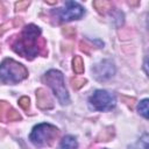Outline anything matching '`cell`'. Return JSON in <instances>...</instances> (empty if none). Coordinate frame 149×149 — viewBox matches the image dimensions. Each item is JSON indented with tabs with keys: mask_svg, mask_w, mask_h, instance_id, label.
<instances>
[{
	"mask_svg": "<svg viewBox=\"0 0 149 149\" xmlns=\"http://www.w3.org/2000/svg\"><path fill=\"white\" fill-rule=\"evenodd\" d=\"M8 42L16 54L29 61L38 55L47 56L48 54L45 40L41 36L40 27L35 24H28L19 35L13 36Z\"/></svg>",
	"mask_w": 149,
	"mask_h": 149,
	"instance_id": "6da1fadb",
	"label": "cell"
},
{
	"mask_svg": "<svg viewBox=\"0 0 149 149\" xmlns=\"http://www.w3.org/2000/svg\"><path fill=\"white\" fill-rule=\"evenodd\" d=\"M28 77V70L21 63L6 58L0 64V80L3 84H16Z\"/></svg>",
	"mask_w": 149,
	"mask_h": 149,
	"instance_id": "7a4b0ae2",
	"label": "cell"
},
{
	"mask_svg": "<svg viewBox=\"0 0 149 149\" xmlns=\"http://www.w3.org/2000/svg\"><path fill=\"white\" fill-rule=\"evenodd\" d=\"M42 81L45 83L55 93L57 99L62 105H68L70 102V97L68 90L64 85L63 73L58 70H49L42 77Z\"/></svg>",
	"mask_w": 149,
	"mask_h": 149,
	"instance_id": "3957f363",
	"label": "cell"
},
{
	"mask_svg": "<svg viewBox=\"0 0 149 149\" xmlns=\"http://www.w3.org/2000/svg\"><path fill=\"white\" fill-rule=\"evenodd\" d=\"M58 135H59V130L57 127L50 123H40L33 128L29 139L35 146L42 147V146L54 144Z\"/></svg>",
	"mask_w": 149,
	"mask_h": 149,
	"instance_id": "277c9868",
	"label": "cell"
},
{
	"mask_svg": "<svg viewBox=\"0 0 149 149\" xmlns=\"http://www.w3.org/2000/svg\"><path fill=\"white\" fill-rule=\"evenodd\" d=\"M83 14H84V8L74 1H66L64 7L55 10V15L57 16L59 22H68V21L77 20L81 17Z\"/></svg>",
	"mask_w": 149,
	"mask_h": 149,
	"instance_id": "5b68a950",
	"label": "cell"
},
{
	"mask_svg": "<svg viewBox=\"0 0 149 149\" xmlns=\"http://www.w3.org/2000/svg\"><path fill=\"white\" fill-rule=\"evenodd\" d=\"M92 107L97 111H109L115 106V97L105 90H97L90 98Z\"/></svg>",
	"mask_w": 149,
	"mask_h": 149,
	"instance_id": "8992f818",
	"label": "cell"
},
{
	"mask_svg": "<svg viewBox=\"0 0 149 149\" xmlns=\"http://www.w3.org/2000/svg\"><path fill=\"white\" fill-rule=\"evenodd\" d=\"M93 74L97 80L99 81H104V80H107L109 78H112L115 73V66H114V63L109 59H104L99 63H97L93 69Z\"/></svg>",
	"mask_w": 149,
	"mask_h": 149,
	"instance_id": "52a82bcc",
	"label": "cell"
},
{
	"mask_svg": "<svg viewBox=\"0 0 149 149\" xmlns=\"http://www.w3.org/2000/svg\"><path fill=\"white\" fill-rule=\"evenodd\" d=\"M36 105L41 109H50L54 107V101L44 88L36 90Z\"/></svg>",
	"mask_w": 149,
	"mask_h": 149,
	"instance_id": "ba28073f",
	"label": "cell"
},
{
	"mask_svg": "<svg viewBox=\"0 0 149 149\" xmlns=\"http://www.w3.org/2000/svg\"><path fill=\"white\" fill-rule=\"evenodd\" d=\"M77 148H78V142L76 137L72 135H66L65 137H63L57 149H77Z\"/></svg>",
	"mask_w": 149,
	"mask_h": 149,
	"instance_id": "9c48e42d",
	"label": "cell"
},
{
	"mask_svg": "<svg viewBox=\"0 0 149 149\" xmlns=\"http://www.w3.org/2000/svg\"><path fill=\"white\" fill-rule=\"evenodd\" d=\"M22 23H23V21H22L21 17H14V19H12L10 21H7L6 23H2V24L0 26V36L3 35V33H5L6 30H8V29H10V28H16V27L21 26Z\"/></svg>",
	"mask_w": 149,
	"mask_h": 149,
	"instance_id": "30bf717a",
	"label": "cell"
},
{
	"mask_svg": "<svg viewBox=\"0 0 149 149\" xmlns=\"http://www.w3.org/2000/svg\"><path fill=\"white\" fill-rule=\"evenodd\" d=\"M94 8L98 10V13L100 14H105L106 12H108L109 9H112V2L111 1H105V0H100V1H94L93 2Z\"/></svg>",
	"mask_w": 149,
	"mask_h": 149,
	"instance_id": "8fae6325",
	"label": "cell"
},
{
	"mask_svg": "<svg viewBox=\"0 0 149 149\" xmlns=\"http://www.w3.org/2000/svg\"><path fill=\"white\" fill-rule=\"evenodd\" d=\"M114 128L113 127H106L98 136H97V141H109L113 136H114Z\"/></svg>",
	"mask_w": 149,
	"mask_h": 149,
	"instance_id": "7c38bea8",
	"label": "cell"
},
{
	"mask_svg": "<svg viewBox=\"0 0 149 149\" xmlns=\"http://www.w3.org/2000/svg\"><path fill=\"white\" fill-rule=\"evenodd\" d=\"M72 68H73V71L77 74H80V73L84 72V62H83L80 56H74L73 57V59H72Z\"/></svg>",
	"mask_w": 149,
	"mask_h": 149,
	"instance_id": "4fadbf2b",
	"label": "cell"
},
{
	"mask_svg": "<svg viewBox=\"0 0 149 149\" xmlns=\"http://www.w3.org/2000/svg\"><path fill=\"white\" fill-rule=\"evenodd\" d=\"M148 134H143V136L133 146L129 147V149H148Z\"/></svg>",
	"mask_w": 149,
	"mask_h": 149,
	"instance_id": "5bb4252c",
	"label": "cell"
},
{
	"mask_svg": "<svg viewBox=\"0 0 149 149\" xmlns=\"http://www.w3.org/2000/svg\"><path fill=\"white\" fill-rule=\"evenodd\" d=\"M19 120H21V115H20V113L16 111V109H14V108H9L8 111H7V114H6V121H19Z\"/></svg>",
	"mask_w": 149,
	"mask_h": 149,
	"instance_id": "9a60e30c",
	"label": "cell"
},
{
	"mask_svg": "<svg viewBox=\"0 0 149 149\" xmlns=\"http://www.w3.org/2000/svg\"><path fill=\"white\" fill-rule=\"evenodd\" d=\"M148 99H143L140 105H139V113L144 118V119H148V112H149V108H148Z\"/></svg>",
	"mask_w": 149,
	"mask_h": 149,
	"instance_id": "2e32d148",
	"label": "cell"
},
{
	"mask_svg": "<svg viewBox=\"0 0 149 149\" xmlns=\"http://www.w3.org/2000/svg\"><path fill=\"white\" fill-rule=\"evenodd\" d=\"M10 107H12V106H10L7 101L0 100V121H5V120H6L7 111H8Z\"/></svg>",
	"mask_w": 149,
	"mask_h": 149,
	"instance_id": "e0dca14e",
	"label": "cell"
},
{
	"mask_svg": "<svg viewBox=\"0 0 149 149\" xmlns=\"http://www.w3.org/2000/svg\"><path fill=\"white\" fill-rule=\"evenodd\" d=\"M87 83V80L85 78H72L71 79V85L74 90H79L80 87H83L85 84Z\"/></svg>",
	"mask_w": 149,
	"mask_h": 149,
	"instance_id": "ac0fdd59",
	"label": "cell"
},
{
	"mask_svg": "<svg viewBox=\"0 0 149 149\" xmlns=\"http://www.w3.org/2000/svg\"><path fill=\"white\" fill-rule=\"evenodd\" d=\"M62 33L68 38H73L76 36V29L72 28V27H64V28H62Z\"/></svg>",
	"mask_w": 149,
	"mask_h": 149,
	"instance_id": "d6986e66",
	"label": "cell"
},
{
	"mask_svg": "<svg viewBox=\"0 0 149 149\" xmlns=\"http://www.w3.org/2000/svg\"><path fill=\"white\" fill-rule=\"evenodd\" d=\"M19 105L24 109V111H28L29 109V106H30V100L28 97H21L19 99Z\"/></svg>",
	"mask_w": 149,
	"mask_h": 149,
	"instance_id": "ffe728a7",
	"label": "cell"
},
{
	"mask_svg": "<svg viewBox=\"0 0 149 149\" xmlns=\"http://www.w3.org/2000/svg\"><path fill=\"white\" fill-rule=\"evenodd\" d=\"M121 100H122V102H125L130 109L134 107L135 98H130V97H127V95H122V97H121Z\"/></svg>",
	"mask_w": 149,
	"mask_h": 149,
	"instance_id": "44dd1931",
	"label": "cell"
},
{
	"mask_svg": "<svg viewBox=\"0 0 149 149\" xmlns=\"http://www.w3.org/2000/svg\"><path fill=\"white\" fill-rule=\"evenodd\" d=\"M30 5V1H19L15 3V10L19 12V10H24L28 6Z\"/></svg>",
	"mask_w": 149,
	"mask_h": 149,
	"instance_id": "7402d4cb",
	"label": "cell"
},
{
	"mask_svg": "<svg viewBox=\"0 0 149 149\" xmlns=\"http://www.w3.org/2000/svg\"><path fill=\"white\" fill-rule=\"evenodd\" d=\"M79 49L81 50V51H84L86 55H90L91 52H90V49H88V45L84 42V41H81L80 43H79Z\"/></svg>",
	"mask_w": 149,
	"mask_h": 149,
	"instance_id": "603a6c76",
	"label": "cell"
},
{
	"mask_svg": "<svg viewBox=\"0 0 149 149\" xmlns=\"http://www.w3.org/2000/svg\"><path fill=\"white\" fill-rule=\"evenodd\" d=\"M128 3H129V5H132V6H136V5H139L140 2H139V1H135V2H133V1H129Z\"/></svg>",
	"mask_w": 149,
	"mask_h": 149,
	"instance_id": "cb8c5ba5",
	"label": "cell"
},
{
	"mask_svg": "<svg viewBox=\"0 0 149 149\" xmlns=\"http://www.w3.org/2000/svg\"><path fill=\"white\" fill-rule=\"evenodd\" d=\"M5 134H6V132H5V130H3L2 128H0V137H2V136H3Z\"/></svg>",
	"mask_w": 149,
	"mask_h": 149,
	"instance_id": "d4e9b609",
	"label": "cell"
}]
</instances>
